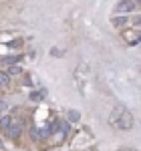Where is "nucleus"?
<instances>
[{"label":"nucleus","mask_w":141,"mask_h":151,"mask_svg":"<svg viewBox=\"0 0 141 151\" xmlns=\"http://www.w3.org/2000/svg\"><path fill=\"white\" fill-rule=\"evenodd\" d=\"M109 125L119 131H129L133 127V117L125 107H115L109 115Z\"/></svg>","instance_id":"1"},{"label":"nucleus","mask_w":141,"mask_h":151,"mask_svg":"<svg viewBox=\"0 0 141 151\" xmlns=\"http://www.w3.org/2000/svg\"><path fill=\"white\" fill-rule=\"evenodd\" d=\"M135 8V0H121L117 2V12H131Z\"/></svg>","instance_id":"2"},{"label":"nucleus","mask_w":141,"mask_h":151,"mask_svg":"<svg viewBox=\"0 0 141 151\" xmlns=\"http://www.w3.org/2000/svg\"><path fill=\"white\" fill-rule=\"evenodd\" d=\"M10 127H12V119L10 117H2V119H0V131L8 135V133H10Z\"/></svg>","instance_id":"3"},{"label":"nucleus","mask_w":141,"mask_h":151,"mask_svg":"<svg viewBox=\"0 0 141 151\" xmlns=\"http://www.w3.org/2000/svg\"><path fill=\"white\" fill-rule=\"evenodd\" d=\"M45 95H47V91H35V93L30 95V99L32 101H40V99H45Z\"/></svg>","instance_id":"4"},{"label":"nucleus","mask_w":141,"mask_h":151,"mask_svg":"<svg viewBox=\"0 0 141 151\" xmlns=\"http://www.w3.org/2000/svg\"><path fill=\"white\" fill-rule=\"evenodd\" d=\"M8 83H10V75H8V73H2V70H0V85L4 87V85H8Z\"/></svg>","instance_id":"5"},{"label":"nucleus","mask_w":141,"mask_h":151,"mask_svg":"<svg viewBox=\"0 0 141 151\" xmlns=\"http://www.w3.org/2000/svg\"><path fill=\"white\" fill-rule=\"evenodd\" d=\"M69 119H70V121H75V123H77V121L81 119V113H79L77 109H75V111H69Z\"/></svg>","instance_id":"6"},{"label":"nucleus","mask_w":141,"mask_h":151,"mask_svg":"<svg viewBox=\"0 0 141 151\" xmlns=\"http://www.w3.org/2000/svg\"><path fill=\"white\" fill-rule=\"evenodd\" d=\"M113 22L117 24V26H121V24H125V22H127V18H125V16H123V18H115Z\"/></svg>","instance_id":"7"},{"label":"nucleus","mask_w":141,"mask_h":151,"mask_svg":"<svg viewBox=\"0 0 141 151\" xmlns=\"http://www.w3.org/2000/svg\"><path fill=\"white\" fill-rule=\"evenodd\" d=\"M20 45H22V40L18 38V40H12V42H10V45H8V47H20Z\"/></svg>","instance_id":"8"},{"label":"nucleus","mask_w":141,"mask_h":151,"mask_svg":"<svg viewBox=\"0 0 141 151\" xmlns=\"http://www.w3.org/2000/svg\"><path fill=\"white\" fill-rule=\"evenodd\" d=\"M6 109H8V105L4 103V101H0V113H2V111H6Z\"/></svg>","instance_id":"9"},{"label":"nucleus","mask_w":141,"mask_h":151,"mask_svg":"<svg viewBox=\"0 0 141 151\" xmlns=\"http://www.w3.org/2000/svg\"><path fill=\"white\" fill-rule=\"evenodd\" d=\"M10 73H12V75H18V73H20V67H12Z\"/></svg>","instance_id":"10"},{"label":"nucleus","mask_w":141,"mask_h":151,"mask_svg":"<svg viewBox=\"0 0 141 151\" xmlns=\"http://www.w3.org/2000/svg\"><path fill=\"white\" fill-rule=\"evenodd\" d=\"M135 24H137V26H141V18H137V20H135Z\"/></svg>","instance_id":"11"},{"label":"nucleus","mask_w":141,"mask_h":151,"mask_svg":"<svg viewBox=\"0 0 141 151\" xmlns=\"http://www.w3.org/2000/svg\"><path fill=\"white\" fill-rule=\"evenodd\" d=\"M137 2H139V4H141V0H137Z\"/></svg>","instance_id":"12"}]
</instances>
